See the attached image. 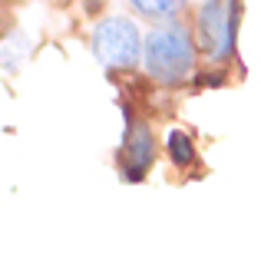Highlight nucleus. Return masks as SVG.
<instances>
[{"mask_svg":"<svg viewBox=\"0 0 261 261\" xmlns=\"http://www.w3.org/2000/svg\"><path fill=\"white\" fill-rule=\"evenodd\" d=\"M142 63L146 73L159 83H178L185 73L195 63V43H192V33L185 27H155L146 33V43H142Z\"/></svg>","mask_w":261,"mask_h":261,"instance_id":"f257e3e1","label":"nucleus"},{"mask_svg":"<svg viewBox=\"0 0 261 261\" xmlns=\"http://www.w3.org/2000/svg\"><path fill=\"white\" fill-rule=\"evenodd\" d=\"M146 40L139 37V27L122 17H106L93 27V53L106 70H129L139 63V53Z\"/></svg>","mask_w":261,"mask_h":261,"instance_id":"f03ea898","label":"nucleus"},{"mask_svg":"<svg viewBox=\"0 0 261 261\" xmlns=\"http://www.w3.org/2000/svg\"><path fill=\"white\" fill-rule=\"evenodd\" d=\"M235 27H238V4H205L198 7V37L208 50L212 63H222L235 50Z\"/></svg>","mask_w":261,"mask_h":261,"instance_id":"7ed1b4c3","label":"nucleus"},{"mask_svg":"<svg viewBox=\"0 0 261 261\" xmlns=\"http://www.w3.org/2000/svg\"><path fill=\"white\" fill-rule=\"evenodd\" d=\"M152 152H155V142H152V133H149L146 122H136L129 126L126 133V142H122V169H126L129 178H142L152 162Z\"/></svg>","mask_w":261,"mask_h":261,"instance_id":"20e7f679","label":"nucleus"},{"mask_svg":"<svg viewBox=\"0 0 261 261\" xmlns=\"http://www.w3.org/2000/svg\"><path fill=\"white\" fill-rule=\"evenodd\" d=\"M166 149H169V155H172L175 166H192V162H195V139H192L189 133H182V129L169 133Z\"/></svg>","mask_w":261,"mask_h":261,"instance_id":"39448f33","label":"nucleus"},{"mask_svg":"<svg viewBox=\"0 0 261 261\" xmlns=\"http://www.w3.org/2000/svg\"><path fill=\"white\" fill-rule=\"evenodd\" d=\"M133 7L142 13V17H162V20L175 17V10H178V4H166V0H162V4H149V0L142 4V0H139V4H133Z\"/></svg>","mask_w":261,"mask_h":261,"instance_id":"423d86ee","label":"nucleus"}]
</instances>
